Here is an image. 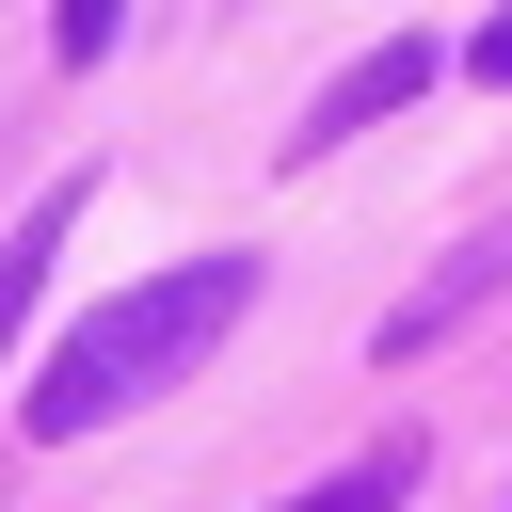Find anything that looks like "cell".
Returning a JSON list of instances; mask_svg holds the SVG:
<instances>
[{
  "instance_id": "1",
  "label": "cell",
  "mask_w": 512,
  "mask_h": 512,
  "mask_svg": "<svg viewBox=\"0 0 512 512\" xmlns=\"http://www.w3.org/2000/svg\"><path fill=\"white\" fill-rule=\"evenodd\" d=\"M256 320V256H176V272H144V288H112L64 352H48V384H32V432L64 448V432H112L128 400H160V384H192L224 336Z\"/></svg>"
},
{
  "instance_id": "2",
  "label": "cell",
  "mask_w": 512,
  "mask_h": 512,
  "mask_svg": "<svg viewBox=\"0 0 512 512\" xmlns=\"http://www.w3.org/2000/svg\"><path fill=\"white\" fill-rule=\"evenodd\" d=\"M416 80H432V48H416V32H384V48H368V64H352V80H336V96H320V112H304V128H288V144H304V160H320V144H352V128H368V112H400V96H416Z\"/></svg>"
},
{
  "instance_id": "3",
  "label": "cell",
  "mask_w": 512,
  "mask_h": 512,
  "mask_svg": "<svg viewBox=\"0 0 512 512\" xmlns=\"http://www.w3.org/2000/svg\"><path fill=\"white\" fill-rule=\"evenodd\" d=\"M496 272H512V224H496V240H464V256H448V272H432V288H416V304L384 320V352H416V336H448V320H464V304H480Z\"/></svg>"
},
{
  "instance_id": "4",
  "label": "cell",
  "mask_w": 512,
  "mask_h": 512,
  "mask_svg": "<svg viewBox=\"0 0 512 512\" xmlns=\"http://www.w3.org/2000/svg\"><path fill=\"white\" fill-rule=\"evenodd\" d=\"M400 496H416V432H384L368 464H336V480H320V496H288V512H400Z\"/></svg>"
},
{
  "instance_id": "5",
  "label": "cell",
  "mask_w": 512,
  "mask_h": 512,
  "mask_svg": "<svg viewBox=\"0 0 512 512\" xmlns=\"http://www.w3.org/2000/svg\"><path fill=\"white\" fill-rule=\"evenodd\" d=\"M64 208H80V192H48V208H32L16 240H0V336L32 320V288H48V240H64Z\"/></svg>"
},
{
  "instance_id": "6",
  "label": "cell",
  "mask_w": 512,
  "mask_h": 512,
  "mask_svg": "<svg viewBox=\"0 0 512 512\" xmlns=\"http://www.w3.org/2000/svg\"><path fill=\"white\" fill-rule=\"evenodd\" d=\"M112 32H128V0H64V16H48V48H64V64H96Z\"/></svg>"
},
{
  "instance_id": "7",
  "label": "cell",
  "mask_w": 512,
  "mask_h": 512,
  "mask_svg": "<svg viewBox=\"0 0 512 512\" xmlns=\"http://www.w3.org/2000/svg\"><path fill=\"white\" fill-rule=\"evenodd\" d=\"M464 64H480V80L512 96V16H480V48H464Z\"/></svg>"
}]
</instances>
